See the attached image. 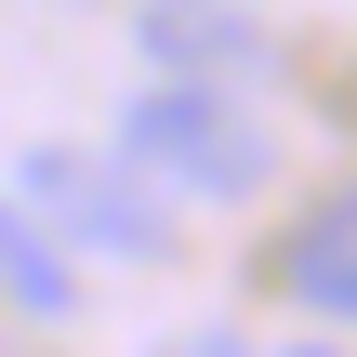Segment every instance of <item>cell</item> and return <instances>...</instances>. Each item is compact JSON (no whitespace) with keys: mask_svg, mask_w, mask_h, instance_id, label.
Wrapping results in <instances>:
<instances>
[{"mask_svg":"<svg viewBox=\"0 0 357 357\" xmlns=\"http://www.w3.org/2000/svg\"><path fill=\"white\" fill-rule=\"evenodd\" d=\"M119 146H132V172H146L159 199H252V185L278 172L265 119H252L225 79H159V93H132Z\"/></svg>","mask_w":357,"mask_h":357,"instance_id":"1","label":"cell"},{"mask_svg":"<svg viewBox=\"0 0 357 357\" xmlns=\"http://www.w3.org/2000/svg\"><path fill=\"white\" fill-rule=\"evenodd\" d=\"M26 199H40V225H53L66 252H106V265H159V252H172V199H159L146 172H119V159L40 146V159H26Z\"/></svg>","mask_w":357,"mask_h":357,"instance_id":"2","label":"cell"},{"mask_svg":"<svg viewBox=\"0 0 357 357\" xmlns=\"http://www.w3.org/2000/svg\"><path fill=\"white\" fill-rule=\"evenodd\" d=\"M278 291H291L305 318H357V185L318 199V212L278 238Z\"/></svg>","mask_w":357,"mask_h":357,"instance_id":"3","label":"cell"},{"mask_svg":"<svg viewBox=\"0 0 357 357\" xmlns=\"http://www.w3.org/2000/svg\"><path fill=\"white\" fill-rule=\"evenodd\" d=\"M278 357H344V344H278Z\"/></svg>","mask_w":357,"mask_h":357,"instance_id":"7","label":"cell"},{"mask_svg":"<svg viewBox=\"0 0 357 357\" xmlns=\"http://www.w3.org/2000/svg\"><path fill=\"white\" fill-rule=\"evenodd\" d=\"M0 291H13V318H66V305H79V265H66V238H53L26 199H0Z\"/></svg>","mask_w":357,"mask_h":357,"instance_id":"4","label":"cell"},{"mask_svg":"<svg viewBox=\"0 0 357 357\" xmlns=\"http://www.w3.org/2000/svg\"><path fill=\"white\" fill-rule=\"evenodd\" d=\"M146 357H238V331H225V318H199V331H172V344H146Z\"/></svg>","mask_w":357,"mask_h":357,"instance_id":"6","label":"cell"},{"mask_svg":"<svg viewBox=\"0 0 357 357\" xmlns=\"http://www.w3.org/2000/svg\"><path fill=\"white\" fill-rule=\"evenodd\" d=\"M146 53H159V79H225V66H252V26L212 13V0H159L146 13Z\"/></svg>","mask_w":357,"mask_h":357,"instance_id":"5","label":"cell"}]
</instances>
